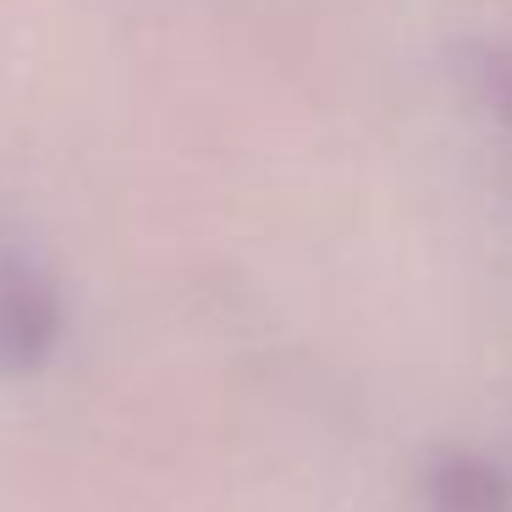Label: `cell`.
Instances as JSON below:
<instances>
[{
    "label": "cell",
    "instance_id": "1",
    "mask_svg": "<svg viewBox=\"0 0 512 512\" xmlns=\"http://www.w3.org/2000/svg\"><path fill=\"white\" fill-rule=\"evenodd\" d=\"M479 72H485L490 100H496V105H501V116L512 122V56H507V50H490V56L479 61Z\"/></svg>",
    "mask_w": 512,
    "mask_h": 512
}]
</instances>
